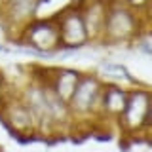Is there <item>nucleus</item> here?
Returning <instances> with one entry per match:
<instances>
[{
  "label": "nucleus",
  "instance_id": "obj_11",
  "mask_svg": "<svg viewBox=\"0 0 152 152\" xmlns=\"http://www.w3.org/2000/svg\"><path fill=\"white\" fill-rule=\"evenodd\" d=\"M99 78L103 82H110V84H120V86H126V88H131V86H137L139 82L131 78L129 70L126 69L124 65L120 63H110V61H103L99 65V70H97Z\"/></svg>",
  "mask_w": 152,
  "mask_h": 152
},
{
  "label": "nucleus",
  "instance_id": "obj_9",
  "mask_svg": "<svg viewBox=\"0 0 152 152\" xmlns=\"http://www.w3.org/2000/svg\"><path fill=\"white\" fill-rule=\"evenodd\" d=\"M78 6L89 44H101L107 17V0H80Z\"/></svg>",
  "mask_w": 152,
  "mask_h": 152
},
{
  "label": "nucleus",
  "instance_id": "obj_7",
  "mask_svg": "<svg viewBox=\"0 0 152 152\" xmlns=\"http://www.w3.org/2000/svg\"><path fill=\"white\" fill-rule=\"evenodd\" d=\"M42 0H0V23L15 40L21 28L36 17Z\"/></svg>",
  "mask_w": 152,
  "mask_h": 152
},
{
  "label": "nucleus",
  "instance_id": "obj_2",
  "mask_svg": "<svg viewBox=\"0 0 152 152\" xmlns=\"http://www.w3.org/2000/svg\"><path fill=\"white\" fill-rule=\"evenodd\" d=\"M152 126V95L146 86H131L116 127L122 137H146Z\"/></svg>",
  "mask_w": 152,
  "mask_h": 152
},
{
  "label": "nucleus",
  "instance_id": "obj_10",
  "mask_svg": "<svg viewBox=\"0 0 152 152\" xmlns=\"http://www.w3.org/2000/svg\"><path fill=\"white\" fill-rule=\"evenodd\" d=\"M80 76H82V70L72 69V66H51V69H46V80L50 84V88L65 103L70 101L76 86H78Z\"/></svg>",
  "mask_w": 152,
  "mask_h": 152
},
{
  "label": "nucleus",
  "instance_id": "obj_8",
  "mask_svg": "<svg viewBox=\"0 0 152 152\" xmlns=\"http://www.w3.org/2000/svg\"><path fill=\"white\" fill-rule=\"evenodd\" d=\"M129 88L120 84H103L101 91V101H99V114H97V124H112L116 126L118 118L122 116L124 107H126Z\"/></svg>",
  "mask_w": 152,
  "mask_h": 152
},
{
  "label": "nucleus",
  "instance_id": "obj_3",
  "mask_svg": "<svg viewBox=\"0 0 152 152\" xmlns=\"http://www.w3.org/2000/svg\"><path fill=\"white\" fill-rule=\"evenodd\" d=\"M103 80L97 72H82L72 97L69 101V110L72 116L74 131L78 126H93L97 124L99 101L103 91Z\"/></svg>",
  "mask_w": 152,
  "mask_h": 152
},
{
  "label": "nucleus",
  "instance_id": "obj_6",
  "mask_svg": "<svg viewBox=\"0 0 152 152\" xmlns=\"http://www.w3.org/2000/svg\"><path fill=\"white\" fill-rule=\"evenodd\" d=\"M57 27H59V42L61 51H76L89 44L88 32H86L82 15H80L78 2L63 8L55 15Z\"/></svg>",
  "mask_w": 152,
  "mask_h": 152
},
{
  "label": "nucleus",
  "instance_id": "obj_4",
  "mask_svg": "<svg viewBox=\"0 0 152 152\" xmlns=\"http://www.w3.org/2000/svg\"><path fill=\"white\" fill-rule=\"evenodd\" d=\"M21 46H27L28 51L36 55L51 57L61 51L59 42V27H57L55 15L51 17H34L21 28L19 36L15 38Z\"/></svg>",
  "mask_w": 152,
  "mask_h": 152
},
{
  "label": "nucleus",
  "instance_id": "obj_1",
  "mask_svg": "<svg viewBox=\"0 0 152 152\" xmlns=\"http://www.w3.org/2000/svg\"><path fill=\"white\" fill-rule=\"evenodd\" d=\"M148 25V15L135 12L122 0H107V17L103 28V46H131L142 28Z\"/></svg>",
  "mask_w": 152,
  "mask_h": 152
},
{
  "label": "nucleus",
  "instance_id": "obj_5",
  "mask_svg": "<svg viewBox=\"0 0 152 152\" xmlns=\"http://www.w3.org/2000/svg\"><path fill=\"white\" fill-rule=\"evenodd\" d=\"M0 120L19 139L38 137V126H36V120L32 116V112L19 99L17 91L12 89L10 86H8L6 95L0 101Z\"/></svg>",
  "mask_w": 152,
  "mask_h": 152
},
{
  "label": "nucleus",
  "instance_id": "obj_13",
  "mask_svg": "<svg viewBox=\"0 0 152 152\" xmlns=\"http://www.w3.org/2000/svg\"><path fill=\"white\" fill-rule=\"evenodd\" d=\"M124 4H127L129 8H133L135 12L142 13V15H148L150 10V0H122Z\"/></svg>",
  "mask_w": 152,
  "mask_h": 152
},
{
  "label": "nucleus",
  "instance_id": "obj_12",
  "mask_svg": "<svg viewBox=\"0 0 152 152\" xmlns=\"http://www.w3.org/2000/svg\"><path fill=\"white\" fill-rule=\"evenodd\" d=\"M139 51H142L145 55H150L152 53V38H150V27L142 28V31L139 32V36L133 40V44Z\"/></svg>",
  "mask_w": 152,
  "mask_h": 152
},
{
  "label": "nucleus",
  "instance_id": "obj_14",
  "mask_svg": "<svg viewBox=\"0 0 152 152\" xmlns=\"http://www.w3.org/2000/svg\"><path fill=\"white\" fill-rule=\"evenodd\" d=\"M6 91H8V82H6V78H4L2 70H0V101H2V97L6 95Z\"/></svg>",
  "mask_w": 152,
  "mask_h": 152
}]
</instances>
